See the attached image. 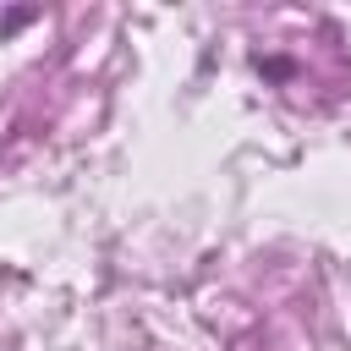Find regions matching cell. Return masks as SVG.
Instances as JSON below:
<instances>
[{
	"label": "cell",
	"mask_w": 351,
	"mask_h": 351,
	"mask_svg": "<svg viewBox=\"0 0 351 351\" xmlns=\"http://www.w3.org/2000/svg\"><path fill=\"white\" fill-rule=\"evenodd\" d=\"M38 11H5V22H0V33H16V27H27Z\"/></svg>",
	"instance_id": "6da1fadb"
}]
</instances>
